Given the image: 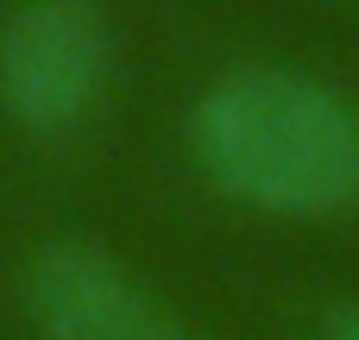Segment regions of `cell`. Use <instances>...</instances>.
<instances>
[{
    "label": "cell",
    "instance_id": "obj_1",
    "mask_svg": "<svg viewBox=\"0 0 359 340\" xmlns=\"http://www.w3.org/2000/svg\"><path fill=\"white\" fill-rule=\"evenodd\" d=\"M196 170L252 215L322 221L359 208V101L284 63H246L189 107Z\"/></svg>",
    "mask_w": 359,
    "mask_h": 340
},
{
    "label": "cell",
    "instance_id": "obj_2",
    "mask_svg": "<svg viewBox=\"0 0 359 340\" xmlns=\"http://www.w3.org/2000/svg\"><path fill=\"white\" fill-rule=\"evenodd\" d=\"M114 32L95 0L0 6V114L32 139H69L107 95Z\"/></svg>",
    "mask_w": 359,
    "mask_h": 340
},
{
    "label": "cell",
    "instance_id": "obj_3",
    "mask_svg": "<svg viewBox=\"0 0 359 340\" xmlns=\"http://www.w3.org/2000/svg\"><path fill=\"white\" fill-rule=\"evenodd\" d=\"M19 309L38 340H189L164 297L95 240H44L19 265Z\"/></svg>",
    "mask_w": 359,
    "mask_h": 340
},
{
    "label": "cell",
    "instance_id": "obj_4",
    "mask_svg": "<svg viewBox=\"0 0 359 340\" xmlns=\"http://www.w3.org/2000/svg\"><path fill=\"white\" fill-rule=\"evenodd\" d=\"M316 340H359V297H341L316 315Z\"/></svg>",
    "mask_w": 359,
    "mask_h": 340
}]
</instances>
